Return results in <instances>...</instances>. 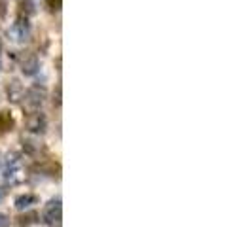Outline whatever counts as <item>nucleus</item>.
Segmentation results:
<instances>
[{"mask_svg":"<svg viewBox=\"0 0 252 227\" xmlns=\"http://www.w3.org/2000/svg\"><path fill=\"white\" fill-rule=\"evenodd\" d=\"M61 220H63V206H61V197L51 199L46 208H44V222L50 227H61Z\"/></svg>","mask_w":252,"mask_h":227,"instance_id":"f257e3e1","label":"nucleus"},{"mask_svg":"<svg viewBox=\"0 0 252 227\" xmlns=\"http://www.w3.org/2000/svg\"><path fill=\"white\" fill-rule=\"evenodd\" d=\"M8 36L12 38L13 42H19V44L27 42L31 38V23H29V19L27 17L15 19V23L8 28Z\"/></svg>","mask_w":252,"mask_h":227,"instance_id":"f03ea898","label":"nucleus"},{"mask_svg":"<svg viewBox=\"0 0 252 227\" xmlns=\"http://www.w3.org/2000/svg\"><path fill=\"white\" fill-rule=\"evenodd\" d=\"M27 129L31 131V133H34V135H42L44 131H46V127H48V119H46V115L42 112H31L27 115V121H25Z\"/></svg>","mask_w":252,"mask_h":227,"instance_id":"7ed1b4c3","label":"nucleus"},{"mask_svg":"<svg viewBox=\"0 0 252 227\" xmlns=\"http://www.w3.org/2000/svg\"><path fill=\"white\" fill-rule=\"evenodd\" d=\"M44 99H46V91H44L42 87H38V85L31 87L25 93L27 106H29V108H32V110L40 108V106H42V102H44Z\"/></svg>","mask_w":252,"mask_h":227,"instance_id":"20e7f679","label":"nucleus"},{"mask_svg":"<svg viewBox=\"0 0 252 227\" xmlns=\"http://www.w3.org/2000/svg\"><path fill=\"white\" fill-rule=\"evenodd\" d=\"M40 68V63H38V57L34 53H27L25 57L21 59V72L25 76H34Z\"/></svg>","mask_w":252,"mask_h":227,"instance_id":"39448f33","label":"nucleus"},{"mask_svg":"<svg viewBox=\"0 0 252 227\" xmlns=\"http://www.w3.org/2000/svg\"><path fill=\"white\" fill-rule=\"evenodd\" d=\"M6 93H8V99H10L12 102H19L23 97H25V89H23V85H21L17 80H12V82L8 84Z\"/></svg>","mask_w":252,"mask_h":227,"instance_id":"423d86ee","label":"nucleus"},{"mask_svg":"<svg viewBox=\"0 0 252 227\" xmlns=\"http://www.w3.org/2000/svg\"><path fill=\"white\" fill-rule=\"evenodd\" d=\"M36 202H38V197L27 193V195H21V197L15 199V208H17V210H27L29 206H32V204H36Z\"/></svg>","mask_w":252,"mask_h":227,"instance_id":"0eeeda50","label":"nucleus"},{"mask_svg":"<svg viewBox=\"0 0 252 227\" xmlns=\"http://www.w3.org/2000/svg\"><path fill=\"white\" fill-rule=\"evenodd\" d=\"M12 117L8 112H0V131H8L12 127Z\"/></svg>","mask_w":252,"mask_h":227,"instance_id":"6e6552de","label":"nucleus"},{"mask_svg":"<svg viewBox=\"0 0 252 227\" xmlns=\"http://www.w3.org/2000/svg\"><path fill=\"white\" fill-rule=\"evenodd\" d=\"M36 218L38 216L34 214V212H31V214H27V216H21V218H19V226H31V224L36 222Z\"/></svg>","mask_w":252,"mask_h":227,"instance_id":"1a4fd4ad","label":"nucleus"},{"mask_svg":"<svg viewBox=\"0 0 252 227\" xmlns=\"http://www.w3.org/2000/svg\"><path fill=\"white\" fill-rule=\"evenodd\" d=\"M48 6H50L51 12H59L61 10V0H48Z\"/></svg>","mask_w":252,"mask_h":227,"instance_id":"9d476101","label":"nucleus"},{"mask_svg":"<svg viewBox=\"0 0 252 227\" xmlns=\"http://www.w3.org/2000/svg\"><path fill=\"white\" fill-rule=\"evenodd\" d=\"M10 226V218L4 214H0V227H8Z\"/></svg>","mask_w":252,"mask_h":227,"instance_id":"9b49d317","label":"nucleus"},{"mask_svg":"<svg viewBox=\"0 0 252 227\" xmlns=\"http://www.w3.org/2000/svg\"><path fill=\"white\" fill-rule=\"evenodd\" d=\"M55 104H61V85L57 87V97H55Z\"/></svg>","mask_w":252,"mask_h":227,"instance_id":"f8f14e48","label":"nucleus"},{"mask_svg":"<svg viewBox=\"0 0 252 227\" xmlns=\"http://www.w3.org/2000/svg\"><path fill=\"white\" fill-rule=\"evenodd\" d=\"M0 51H2V40H0Z\"/></svg>","mask_w":252,"mask_h":227,"instance_id":"ddd939ff","label":"nucleus"}]
</instances>
